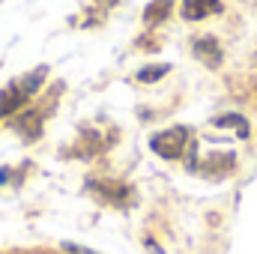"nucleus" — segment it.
<instances>
[{
  "label": "nucleus",
  "instance_id": "nucleus-1",
  "mask_svg": "<svg viewBox=\"0 0 257 254\" xmlns=\"http://www.w3.org/2000/svg\"><path fill=\"white\" fill-rule=\"evenodd\" d=\"M215 9H218V3H212V0H186L183 15H186V18H200V15L215 12Z\"/></svg>",
  "mask_w": 257,
  "mask_h": 254
},
{
  "label": "nucleus",
  "instance_id": "nucleus-2",
  "mask_svg": "<svg viewBox=\"0 0 257 254\" xmlns=\"http://www.w3.org/2000/svg\"><path fill=\"white\" fill-rule=\"evenodd\" d=\"M66 251H72V254H96V251H90V248H81V245H66Z\"/></svg>",
  "mask_w": 257,
  "mask_h": 254
}]
</instances>
